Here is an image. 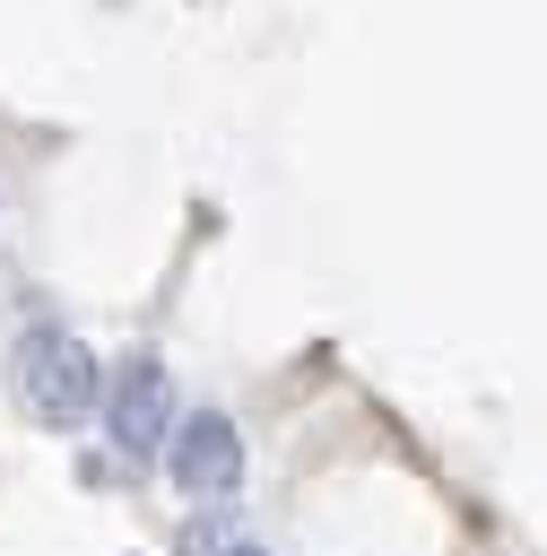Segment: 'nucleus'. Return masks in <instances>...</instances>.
<instances>
[{"label": "nucleus", "mask_w": 547, "mask_h": 556, "mask_svg": "<svg viewBox=\"0 0 547 556\" xmlns=\"http://www.w3.org/2000/svg\"><path fill=\"white\" fill-rule=\"evenodd\" d=\"M9 382H17V400H26L35 426H78V417L104 400L87 339H69L61 321H35V330L9 348Z\"/></svg>", "instance_id": "1"}, {"label": "nucleus", "mask_w": 547, "mask_h": 556, "mask_svg": "<svg viewBox=\"0 0 547 556\" xmlns=\"http://www.w3.org/2000/svg\"><path fill=\"white\" fill-rule=\"evenodd\" d=\"M174 374L156 365V356H130L113 382H104V434H113V452L122 460H156L165 443H174Z\"/></svg>", "instance_id": "2"}, {"label": "nucleus", "mask_w": 547, "mask_h": 556, "mask_svg": "<svg viewBox=\"0 0 547 556\" xmlns=\"http://www.w3.org/2000/svg\"><path fill=\"white\" fill-rule=\"evenodd\" d=\"M165 469H174V486H182L191 504H226V495L243 486V434H234L217 408H200V417H182V426H174Z\"/></svg>", "instance_id": "3"}, {"label": "nucleus", "mask_w": 547, "mask_h": 556, "mask_svg": "<svg viewBox=\"0 0 547 556\" xmlns=\"http://www.w3.org/2000/svg\"><path fill=\"white\" fill-rule=\"evenodd\" d=\"M191 556H269V547H243V539H217L208 530V539H191Z\"/></svg>", "instance_id": "4"}]
</instances>
